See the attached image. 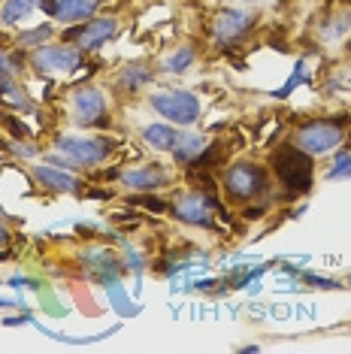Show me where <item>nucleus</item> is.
<instances>
[{
  "mask_svg": "<svg viewBox=\"0 0 351 354\" xmlns=\"http://www.w3.org/2000/svg\"><path fill=\"white\" fill-rule=\"evenodd\" d=\"M70 122L85 131L109 124V100L97 85H79L70 94Z\"/></svg>",
  "mask_w": 351,
  "mask_h": 354,
  "instance_id": "nucleus-5",
  "label": "nucleus"
},
{
  "mask_svg": "<svg viewBox=\"0 0 351 354\" xmlns=\"http://www.w3.org/2000/svg\"><path fill=\"white\" fill-rule=\"evenodd\" d=\"M342 3H351V0H342Z\"/></svg>",
  "mask_w": 351,
  "mask_h": 354,
  "instance_id": "nucleus-34",
  "label": "nucleus"
},
{
  "mask_svg": "<svg viewBox=\"0 0 351 354\" xmlns=\"http://www.w3.org/2000/svg\"><path fill=\"white\" fill-rule=\"evenodd\" d=\"M206 136L203 133H182L179 140H176V146H173V158H176V164H182V167H191V160H194L200 151L206 149Z\"/></svg>",
  "mask_w": 351,
  "mask_h": 354,
  "instance_id": "nucleus-16",
  "label": "nucleus"
},
{
  "mask_svg": "<svg viewBox=\"0 0 351 354\" xmlns=\"http://www.w3.org/2000/svg\"><path fill=\"white\" fill-rule=\"evenodd\" d=\"M52 34H55V28L46 21V25H39V28H34V30H25V34L19 37V46L21 49H39V46H46L52 39Z\"/></svg>",
  "mask_w": 351,
  "mask_h": 354,
  "instance_id": "nucleus-21",
  "label": "nucleus"
},
{
  "mask_svg": "<svg viewBox=\"0 0 351 354\" xmlns=\"http://www.w3.org/2000/svg\"><path fill=\"white\" fill-rule=\"evenodd\" d=\"M345 133H348V115H315L294 127L291 142L306 151V155L318 158L339 149L345 142Z\"/></svg>",
  "mask_w": 351,
  "mask_h": 354,
  "instance_id": "nucleus-1",
  "label": "nucleus"
},
{
  "mask_svg": "<svg viewBox=\"0 0 351 354\" xmlns=\"http://www.w3.org/2000/svg\"><path fill=\"white\" fill-rule=\"evenodd\" d=\"M39 10H43L46 15H49V19H55V15H58V0H39Z\"/></svg>",
  "mask_w": 351,
  "mask_h": 354,
  "instance_id": "nucleus-29",
  "label": "nucleus"
},
{
  "mask_svg": "<svg viewBox=\"0 0 351 354\" xmlns=\"http://www.w3.org/2000/svg\"><path fill=\"white\" fill-rule=\"evenodd\" d=\"M131 203L155 209V212H167V209H170V203H164V200H158V197H131Z\"/></svg>",
  "mask_w": 351,
  "mask_h": 354,
  "instance_id": "nucleus-25",
  "label": "nucleus"
},
{
  "mask_svg": "<svg viewBox=\"0 0 351 354\" xmlns=\"http://www.w3.org/2000/svg\"><path fill=\"white\" fill-rule=\"evenodd\" d=\"M225 164V142H206V149L191 160V170H209V167H218Z\"/></svg>",
  "mask_w": 351,
  "mask_h": 354,
  "instance_id": "nucleus-20",
  "label": "nucleus"
},
{
  "mask_svg": "<svg viewBox=\"0 0 351 354\" xmlns=\"http://www.w3.org/2000/svg\"><path fill=\"white\" fill-rule=\"evenodd\" d=\"M149 106L164 115L170 124L176 127H191L200 118V97L191 91H182V88H170V91H158V94H149Z\"/></svg>",
  "mask_w": 351,
  "mask_h": 354,
  "instance_id": "nucleus-6",
  "label": "nucleus"
},
{
  "mask_svg": "<svg viewBox=\"0 0 351 354\" xmlns=\"http://www.w3.org/2000/svg\"><path fill=\"white\" fill-rule=\"evenodd\" d=\"M194 61H197V52H194V46H179L176 52H170L164 58V73H185L188 67H194Z\"/></svg>",
  "mask_w": 351,
  "mask_h": 354,
  "instance_id": "nucleus-19",
  "label": "nucleus"
},
{
  "mask_svg": "<svg viewBox=\"0 0 351 354\" xmlns=\"http://www.w3.org/2000/svg\"><path fill=\"white\" fill-rule=\"evenodd\" d=\"M221 188L234 203H252L267 194L269 188V170L254 160H236L221 176Z\"/></svg>",
  "mask_w": 351,
  "mask_h": 354,
  "instance_id": "nucleus-4",
  "label": "nucleus"
},
{
  "mask_svg": "<svg viewBox=\"0 0 351 354\" xmlns=\"http://www.w3.org/2000/svg\"><path fill=\"white\" fill-rule=\"evenodd\" d=\"M327 179L330 182H339V179H351V155H339L336 167H330V173H327Z\"/></svg>",
  "mask_w": 351,
  "mask_h": 354,
  "instance_id": "nucleus-24",
  "label": "nucleus"
},
{
  "mask_svg": "<svg viewBox=\"0 0 351 354\" xmlns=\"http://www.w3.org/2000/svg\"><path fill=\"white\" fill-rule=\"evenodd\" d=\"M348 288H351V279H348Z\"/></svg>",
  "mask_w": 351,
  "mask_h": 354,
  "instance_id": "nucleus-35",
  "label": "nucleus"
},
{
  "mask_svg": "<svg viewBox=\"0 0 351 354\" xmlns=\"http://www.w3.org/2000/svg\"><path fill=\"white\" fill-rule=\"evenodd\" d=\"M176 140H179V133H176L173 124H149V127H142V142L151 146L155 151H173Z\"/></svg>",
  "mask_w": 351,
  "mask_h": 354,
  "instance_id": "nucleus-17",
  "label": "nucleus"
},
{
  "mask_svg": "<svg viewBox=\"0 0 351 354\" xmlns=\"http://www.w3.org/2000/svg\"><path fill=\"white\" fill-rule=\"evenodd\" d=\"M34 176H37V182L43 185V188H49V191H79V188H85V185L79 182L76 176H70L67 170H61V167H52V164L34 167Z\"/></svg>",
  "mask_w": 351,
  "mask_h": 354,
  "instance_id": "nucleus-14",
  "label": "nucleus"
},
{
  "mask_svg": "<svg viewBox=\"0 0 351 354\" xmlns=\"http://www.w3.org/2000/svg\"><path fill=\"white\" fill-rule=\"evenodd\" d=\"M82 263L85 270L94 276V281H100V285H113V281L118 279V261L109 252H103V248H88V252H82Z\"/></svg>",
  "mask_w": 351,
  "mask_h": 354,
  "instance_id": "nucleus-12",
  "label": "nucleus"
},
{
  "mask_svg": "<svg viewBox=\"0 0 351 354\" xmlns=\"http://www.w3.org/2000/svg\"><path fill=\"white\" fill-rule=\"evenodd\" d=\"M97 3H100V0H97Z\"/></svg>",
  "mask_w": 351,
  "mask_h": 354,
  "instance_id": "nucleus-36",
  "label": "nucleus"
},
{
  "mask_svg": "<svg viewBox=\"0 0 351 354\" xmlns=\"http://www.w3.org/2000/svg\"><path fill=\"white\" fill-rule=\"evenodd\" d=\"M37 73H73L85 64V52L76 46H64V43H46L30 55Z\"/></svg>",
  "mask_w": 351,
  "mask_h": 354,
  "instance_id": "nucleus-9",
  "label": "nucleus"
},
{
  "mask_svg": "<svg viewBox=\"0 0 351 354\" xmlns=\"http://www.w3.org/2000/svg\"><path fill=\"white\" fill-rule=\"evenodd\" d=\"M0 306H6V309H10V306H15V300H6V297H0Z\"/></svg>",
  "mask_w": 351,
  "mask_h": 354,
  "instance_id": "nucleus-33",
  "label": "nucleus"
},
{
  "mask_svg": "<svg viewBox=\"0 0 351 354\" xmlns=\"http://www.w3.org/2000/svg\"><path fill=\"white\" fill-rule=\"evenodd\" d=\"M118 34V19L115 15H91L88 21L70 25V30H64V43L76 46L82 52H97L106 43H113Z\"/></svg>",
  "mask_w": 351,
  "mask_h": 354,
  "instance_id": "nucleus-7",
  "label": "nucleus"
},
{
  "mask_svg": "<svg viewBox=\"0 0 351 354\" xmlns=\"http://www.w3.org/2000/svg\"><path fill=\"white\" fill-rule=\"evenodd\" d=\"M269 167H273V176H276V182H278V188H282L285 197L309 194V188H312V176H315L312 155H306L303 149L288 142V146L273 151Z\"/></svg>",
  "mask_w": 351,
  "mask_h": 354,
  "instance_id": "nucleus-2",
  "label": "nucleus"
},
{
  "mask_svg": "<svg viewBox=\"0 0 351 354\" xmlns=\"http://www.w3.org/2000/svg\"><path fill=\"white\" fill-rule=\"evenodd\" d=\"M351 28V15L348 12H339V15H330L327 19V28L321 30L324 39H330V43H336V39L345 37V30Z\"/></svg>",
  "mask_w": 351,
  "mask_h": 354,
  "instance_id": "nucleus-22",
  "label": "nucleus"
},
{
  "mask_svg": "<svg viewBox=\"0 0 351 354\" xmlns=\"http://www.w3.org/2000/svg\"><path fill=\"white\" fill-rule=\"evenodd\" d=\"M10 288H39V281L37 279H10Z\"/></svg>",
  "mask_w": 351,
  "mask_h": 354,
  "instance_id": "nucleus-30",
  "label": "nucleus"
},
{
  "mask_svg": "<svg viewBox=\"0 0 351 354\" xmlns=\"http://www.w3.org/2000/svg\"><path fill=\"white\" fill-rule=\"evenodd\" d=\"M21 67H25V61L0 49V76H12L15 79V76L21 73Z\"/></svg>",
  "mask_w": 351,
  "mask_h": 354,
  "instance_id": "nucleus-23",
  "label": "nucleus"
},
{
  "mask_svg": "<svg viewBox=\"0 0 351 354\" xmlns=\"http://www.w3.org/2000/svg\"><path fill=\"white\" fill-rule=\"evenodd\" d=\"M254 21L258 19H254L252 10H236V6L221 10L212 19V43L218 46V49H227V46L243 43V39L249 37V30L254 28Z\"/></svg>",
  "mask_w": 351,
  "mask_h": 354,
  "instance_id": "nucleus-8",
  "label": "nucleus"
},
{
  "mask_svg": "<svg viewBox=\"0 0 351 354\" xmlns=\"http://www.w3.org/2000/svg\"><path fill=\"white\" fill-rule=\"evenodd\" d=\"M15 155H21V158H34L37 155V146H25V142H6Z\"/></svg>",
  "mask_w": 351,
  "mask_h": 354,
  "instance_id": "nucleus-28",
  "label": "nucleus"
},
{
  "mask_svg": "<svg viewBox=\"0 0 351 354\" xmlns=\"http://www.w3.org/2000/svg\"><path fill=\"white\" fill-rule=\"evenodd\" d=\"M118 179H122V185L127 191L151 194V191H161L170 185V173H167L161 164H142V167H133V170H122Z\"/></svg>",
  "mask_w": 351,
  "mask_h": 354,
  "instance_id": "nucleus-11",
  "label": "nucleus"
},
{
  "mask_svg": "<svg viewBox=\"0 0 351 354\" xmlns=\"http://www.w3.org/2000/svg\"><path fill=\"white\" fill-rule=\"evenodd\" d=\"M212 209H215V203L203 194V191H185L182 197L173 200L170 212H173L182 224H191V227H206V230H209L212 224H215V221H212Z\"/></svg>",
  "mask_w": 351,
  "mask_h": 354,
  "instance_id": "nucleus-10",
  "label": "nucleus"
},
{
  "mask_svg": "<svg viewBox=\"0 0 351 354\" xmlns=\"http://www.w3.org/2000/svg\"><path fill=\"white\" fill-rule=\"evenodd\" d=\"M300 82H303V64H297V70H294L288 82H285V85L276 91V97H288V94H291V88H294V85H300Z\"/></svg>",
  "mask_w": 351,
  "mask_h": 354,
  "instance_id": "nucleus-26",
  "label": "nucleus"
},
{
  "mask_svg": "<svg viewBox=\"0 0 351 354\" xmlns=\"http://www.w3.org/2000/svg\"><path fill=\"white\" fill-rule=\"evenodd\" d=\"M28 321H30L28 315H21V318H6L3 324H6V327H21V324H28Z\"/></svg>",
  "mask_w": 351,
  "mask_h": 354,
  "instance_id": "nucleus-32",
  "label": "nucleus"
},
{
  "mask_svg": "<svg viewBox=\"0 0 351 354\" xmlns=\"http://www.w3.org/2000/svg\"><path fill=\"white\" fill-rule=\"evenodd\" d=\"M39 0H3V6H0V21L3 25H15V21L28 19L30 12L37 10Z\"/></svg>",
  "mask_w": 351,
  "mask_h": 354,
  "instance_id": "nucleus-18",
  "label": "nucleus"
},
{
  "mask_svg": "<svg viewBox=\"0 0 351 354\" xmlns=\"http://www.w3.org/2000/svg\"><path fill=\"white\" fill-rule=\"evenodd\" d=\"M91 15H97V0H58L55 21H61V25H79V21H88Z\"/></svg>",
  "mask_w": 351,
  "mask_h": 354,
  "instance_id": "nucleus-15",
  "label": "nucleus"
},
{
  "mask_svg": "<svg viewBox=\"0 0 351 354\" xmlns=\"http://www.w3.org/2000/svg\"><path fill=\"white\" fill-rule=\"evenodd\" d=\"M151 79H155V70H151L149 64L133 61V64H124V67L115 73V88L122 94H140Z\"/></svg>",
  "mask_w": 351,
  "mask_h": 354,
  "instance_id": "nucleus-13",
  "label": "nucleus"
},
{
  "mask_svg": "<svg viewBox=\"0 0 351 354\" xmlns=\"http://www.w3.org/2000/svg\"><path fill=\"white\" fill-rule=\"evenodd\" d=\"M303 279H306L309 285H315V288H327V291H330V288H339V281L324 279V276H309V272H306V276H303Z\"/></svg>",
  "mask_w": 351,
  "mask_h": 354,
  "instance_id": "nucleus-27",
  "label": "nucleus"
},
{
  "mask_svg": "<svg viewBox=\"0 0 351 354\" xmlns=\"http://www.w3.org/2000/svg\"><path fill=\"white\" fill-rule=\"evenodd\" d=\"M58 155L49 158L52 167L76 170V167H97L115 151L113 136H61L55 142Z\"/></svg>",
  "mask_w": 351,
  "mask_h": 354,
  "instance_id": "nucleus-3",
  "label": "nucleus"
},
{
  "mask_svg": "<svg viewBox=\"0 0 351 354\" xmlns=\"http://www.w3.org/2000/svg\"><path fill=\"white\" fill-rule=\"evenodd\" d=\"M10 239H12V233H10V227H6L3 221H0V248L3 245H10Z\"/></svg>",
  "mask_w": 351,
  "mask_h": 354,
  "instance_id": "nucleus-31",
  "label": "nucleus"
}]
</instances>
